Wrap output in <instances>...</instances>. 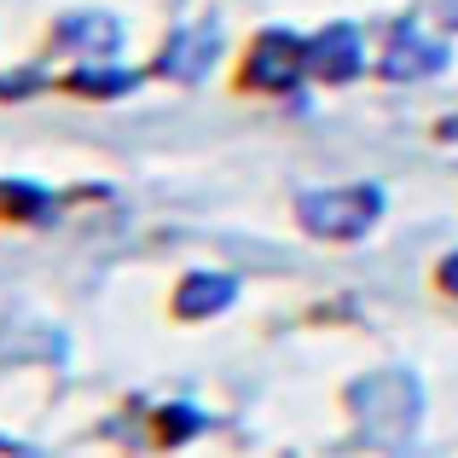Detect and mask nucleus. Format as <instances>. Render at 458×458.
Returning a JSON list of instances; mask_svg holds the SVG:
<instances>
[{"instance_id":"obj_11","label":"nucleus","mask_w":458,"mask_h":458,"mask_svg":"<svg viewBox=\"0 0 458 458\" xmlns=\"http://www.w3.org/2000/svg\"><path fill=\"white\" fill-rule=\"evenodd\" d=\"M441 140H458V111L447 116V123H441Z\"/></svg>"},{"instance_id":"obj_4","label":"nucleus","mask_w":458,"mask_h":458,"mask_svg":"<svg viewBox=\"0 0 458 458\" xmlns=\"http://www.w3.org/2000/svg\"><path fill=\"white\" fill-rule=\"evenodd\" d=\"M360 64H366V53H360V35L348 30V23H331V30H319L308 41V76L313 81H354Z\"/></svg>"},{"instance_id":"obj_7","label":"nucleus","mask_w":458,"mask_h":458,"mask_svg":"<svg viewBox=\"0 0 458 458\" xmlns=\"http://www.w3.org/2000/svg\"><path fill=\"white\" fill-rule=\"evenodd\" d=\"M58 53H111L116 47V18H99V12H76L53 30Z\"/></svg>"},{"instance_id":"obj_9","label":"nucleus","mask_w":458,"mask_h":458,"mask_svg":"<svg viewBox=\"0 0 458 458\" xmlns=\"http://www.w3.org/2000/svg\"><path fill=\"white\" fill-rule=\"evenodd\" d=\"M198 429H203V418L191 406H163L157 412V441H191Z\"/></svg>"},{"instance_id":"obj_1","label":"nucleus","mask_w":458,"mask_h":458,"mask_svg":"<svg viewBox=\"0 0 458 458\" xmlns=\"http://www.w3.org/2000/svg\"><path fill=\"white\" fill-rule=\"evenodd\" d=\"M383 215V191L377 186H331V191H302L296 198V221L308 226L313 238H366Z\"/></svg>"},{"instance_id":"obj_8","label":"nucleus","mask_w":458,"mask_h":458,"mask_svg":"<svg viewBox=\"0 0 458 458\" xmlns=\"http://www.w3.org/2000/svg\"><path fill=\"white\" fill-rule=\"evenodd\" d=\"M64 88L81 93V99H116V93L134 88V76H128V70H76Z\"/></svg>"},{"instance_id":"obj_3","label":"nucleus","mask_w":458,"mask_h":458,"mask_svg":"<svg viewBox=\"0 0 458 458\" xmlns=\"http://www.w3.org/2000/svg\"><path fill=\"white\" fill-rule=\"evenodd\" d=\"M377 70L389 81H424L436 70H447V41H436L424 30H394L389 47L377 53Z\"/></svg>"},{"instance_id":"obj_2","label":"nucleus","mask_w":458,"mask_h":458,"mask_svg":"<svg viewBox=\"0 0 458 458\" xmlns=\"http://www.w3.org/2000/svg\"><path fill=\"white\" fill-rule=\"evenodd\" d=\"M308 70V41L291 30H261L244 53V70H238V88L244 93H284L296 88V76Z\"/></svg>"},{"instance_id":"obj_6","label":"nucleus","mask_w":458,"mask_h":458,"mask_svg":"<svg viewBox=\"0 0 458 458\" xmlns=\"http://www.w3.org/2000/svg\"><path fill=\"white\" fill-rule=\"evenodd\" d=\"M233 302H238L233 273H191V279H180V291H174L180 319H215V313H226Z\"/></svg>"},{"instance_id":"obj_10","label":"nucleus","mask_w":458,"mask_h":458,"mask_svg":"<svg viewBox=\"0 0 458 458\" xmlns=\"http://www.w3.org/2000/svg\"><path fill=\"white\" fill-rule=\"evenodd\" d=\"M436 284H441V291H447L453 302H458V250H453V256H447V261L436 267Z\"/></svg>"},{"instance_id":"obj_5","label":"nucleus","mask_w":458,"mask_h":458,"mask_svg":"<svg viewBox=\"0 0 458 458\" xmlns=\"http://www.w3.org/2000/svg\"><path fill=\"white\" fill-rule=\"evenodd\" d=\"M215 53H221V35H215V30H174L168 47H163V58H157V76L198 81L203 70L215 64Z\"/></svg>"}]
</instances>
